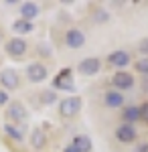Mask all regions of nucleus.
Wrapping results in <instances>:
<instances>
[{
  "instance_id": "1",
  "label": "nucleus",
  "mask_w": 148,
  "mask_h": 152,
  "mask_svg": "<svg viewBox=\"0 0 148 152\" xmlns=\"http://www.w3.org/2000/svg\"><path fill=\"white\" fill-rule=\"evenodd\" d=\"M81 110V97H77V95H73V97H65L63 102H61V105H59V114L63 118H73L77 116Z\"/></svg>"
},
{
  "instance_id": "2",
  "label": "nucleus",
  "mask_w": 148,
  "mask_h": 152,
  "mask_svg": "<svg viewBox=\"0 0 148 152\" xmlns=\"http://www.w3.org/2000/svg\"><path fill=\"white\" fill-rule=\"evenodd\" d=\"M26 49H29V45H26V41L21 39V37H14V39H10V41L6 43V53L14 59L23 57L24 53H26Z\"/></svg>"
},
{
  "instance_id": "3",
  "label": "nucleus",
  "mask_w": 148,
  "mask_h": 152,
  "mask_svg": "<svg viewBox=\"0 0 148 152\" xmlns=\"http://www.w3.org/2000/svg\"><path fill=\"white\" fill-rule=\"evenodd\" d=\"M116 140L122 144H132L136 142V130L132 128V124H122L116 128Z\"/></svg>"
},
{
  "instance_id": "4",
  "label": "nucleus",
  "mask_w": 148,
  "mask_h": 152,
  "mask_svg": "<svg viewBox=\"0 0 148 152\" xmlns=\"http://www.w3.org/2000/svg\"><path fill=\"white\" fill-rule=\"evenodd\" d=\"M47 67L43 65V63H31L29 67H26V77L31 79L33 83H41L47 79Z\"/></svg>"
},
{
  "instance_id": "5",
  "label": "nucleus",
  "mask_w": 148,
  "mask_h": 152,
  "mask_svg": "<svg viewBox=\"0 0 148 152\" xmlns=\"http://www.w3.org/2000/svg\"><path fill=\"white\" fill-rule=\"evenodd\" d=\"M65 45L69 49H81L85 45V35L81 33L79 28H69L65 33Z\"/></svg>"
},
{
  "instance_id": "6",
  "label": "nucleus",
  "mask_w": 148,
  "mask_h": 152,
  "mask_svg": "<svg viewBox=\"0 0 148 152\" xmlns=\"http://www.w3.org/2000/svg\"><path fill=\"white\" fill-rule=\"evenodd\" d=\"M53 85H55L57 89H67V91H71V89L75 87V83H73V75H71V69H63V71H61L57 77L53 79Z\"/></svg>"
},
{
  "instance_id": "7",
  "label": "nucleus",
  "mask_w": 148,
  "mask_h": 152,
  "mask_svg": "<svg viewBox=\"0 0 148 152\" xmlns=\"http://www.w3.org/2000/svg\"><path fill=\"white\" fill-rule=\"evenodd\" d=\"M100 67H102V63H100L97 57H87L83 61H79V65H77L79 73H83V75H95L100 71Z\"/></svg>"
},
{
  "instance_id": "8",
  "label": "nucleus",
  "mask_w": 148,
  "mask_h": 152,
  "mask_svg": "<svg viewBox=\"0 0 148 152\" xmlns=\"http://www.w3.org/2000/svg\"><path fill=\"white\" fill-rule=\"evenodd\" d=\"M112 83L116 85V89H130L134 85V77L128 71H118V73H114V77H112Z\"/></svg>"
},
{
  "instance_id": "9",
  "label": "nucleus",
  "mask_w": 148,
  "mask_h": 152,
  "mask_svg": "<svg viewBox=\"0 0 148 152\" xmlns=\"http://www.w3.org/2000/svg\"><path fill=\"white\" fill-rule=\"evenodd\" d=\"M108 61L114 65V67H118V69H124V67H128L130 65V61H132V57H130V53L128 51H114V53H110V57H108Z\"/></svg>"
},
{
  "instance_id": "10",
  "label": "nucleus",
  "mask_w": 148,
  "mask_h": 152,
  "mask_svg": "<svg viewBox=\"0 0 148 152\" xmlns=\"http://www.w3.org/2000/svg\"><path fill=\"white\" fill-rule=\"evenodd\" d=\"M0 83H2L8 91L16 89V87H18V73L14 69H2V73H0Z\"/></svg>"
},
{
  "instance_id": "11",
  "label": "nucleus",
  "mask_w": 148,
  "mask_h": 152,
  "mask_svg": "<svg viewBox=\"0 0 148 152\" xmlns=\"http://www.w3.org/2000/svg\"><path fill=\"white\" fill-rule=\"evenodd\" d=\"M8 118H10L12 122H24L26 118H29V112H26V107H24L21 102H14V104L8 105Z\"/></svg>"
},
{
  "instance_id": "12",
  "label": "nucleus",
  "mask_w": 148,
  "mask_h": 152,
  "mask_svg": "<svg viewBox=\"0 0 148 152\" xmlns=\"http://www.w3.org/2000/svg\"><path fill=\"white\" fill-rule=\"evenodd\" d=\"M103 104H106V107H122L124 105V95L120 94V91H116V89H112V91H108V94L103 95Z\"/></svg>"
},
{
  "instance_id": "13",
  "label": "nucleus",
  "mask_w": 148,
  "mask_h": 152,
  "mask_svg": "<svg viewBox=\"0 0 148 152\" xmlns=\"http://www.w3.org/2000/svg\"><path fill=\"white\" fill-rule=\"evenodd\" d=\"M39 12H41V8H39V4H34V2H23V4H21V14H23L24 20H31V23H33V18L39 16Z\"/></svg>"
},
{
  "instance_id": "14",
  "label": "nucleus",
  "mask_w": 148,
  "mask_h": 152,
  "mask_svg": "<svg viewBox=\"0 0 148 152\" xmlns=\"http://www.w3.org/2000/svg\"><path fill=\"white\" fill-rule=\"evenodd\" d=\"M31 144H33L34 150H43V148L47 146V136H45V132H43L41 128L33 130V134H31Z\"/></svg>"
},
{
  "instance_id": "15",
  "label": "nucleus",
  "mask_w": 148,
  "mask_h": 152,
  "mask_svg": "<svg viewBox=\"0 0 148 152\" xmlns=\"http://www.w3.org/2000/svg\"><path fill=\"white\" fill-rule=\"evenodd\" d=\"M73 146H75L79 152H91V148H93L91 138H89V136H85V134H77V136L73 138Z\"/></svg>"
},
{
  "instance_id": "16",
  "label": "nucleus",
  "mask_w": 148,
  "mask_h": 152,
  "mask_svg": "<svg viewBox=\"0 0 148 152\" xmlns=\"http://www.w3.org/2000/svg\"><path fill=\"white\" fill-rule=\"evenodd\" d=\"M12 31H14L16 35H29V33L34 31V24L31 23V20L18 18V20H14V24H12Z\"/></svg>"
},
{
  "instance_id": "17",
  "label": "nucleus",
  "mask_w": 148,
  "mask_h": 152,
  "mask_svg": "<svg viewBox=\"0 0 148 152\" xmlns=\"http://www.w3.org/2000/svg\"><path fill=\"white\" fill-rule=\"evenodd\" d=\"M122 118H124L126 124L138 122V120H140V107H138V105H128V107L124 110V114H122Z\"/></svg>"
},
{
  "instance_id": "18",
  "label": "nucleus",
  "mask_w": 148,
  "mask_h": 152,
  "mask_svg": "<svg viewBox=\"0 0 148 152\" xmlns=\"http://www.w3.org/2000/svg\"><path fill=\"white\" fill-rule=\"evenodd\" d=\"M4 132H6V134L10 136L12 140H18V142L23 140V132H21L18 128H14L12 124H6V126H4Z\"/></svg>"
},
{
  "instance_id": "19",
  "label": "nucleus",
  "mask_w": 148,
  "mask_h": 152,
  "mask_svg": "<svg viewBox=\"0 0 148 152\" xmlns=\"http://www.w3.org/2000/svg\"><path fill=\"white\" fill-rule=\"evenodd\" d=\"M136 71H138V73H142V75H148V57L136 61Z\"/></svg>"
},
{
  "instance_id": "20",
  "label": "nucleus",
  "mask_w": 148,
  "mask_h": 152,
  "mask_svg": "<svg viewBox=\"0 0 148 152\" xmlns=\"http://www.w3.org/2000/svg\"><path fill=\"white\" fill-rule=\"evenodd\" d=\"M93 18H95L97 23L102 24V23H108V20H110V14H108V12L103 10V8H100V10H95V14H93Z\"/></svg>"
},
{
  "instance_id": "21",
  "label": "nucleus",
  "mask_w": 148,
  "mask_h": 152,
  "mask_svg": "<svg viewBox=\"0 0 148 152\" xmlns=\"http://www.w3.org/2000/svg\"><path fill=\"white\" fill-rule=\"evenodd\" d=\"M41 99H43V104H53L57 99V95H55V91H45L41 95Z\"/></svg>"
},
{
  "instance_id": "22",
  "label": "nucleus",
  "mask_w": 148,
  "mask_h": 152,
  "mask_svg": "<svg viewBox=\"0 0 148 152\" xmlns=\"http://www.w3.org/2000/svg\"><path fill=\"white\" fill-rule=\"evenodd\" d=\"M138 107H140V120L148 124V102H144V104L138 105Z\"/></svg>"
},
{
  "instance_id": "23",
  "label": "nucleus",
  "mask_w": 148,
  "mask_h": 152,
  "mask_svg": "<svg viewBox=\"0 0 148 152\" xmlns=\"http://www.w3.org/2000/svg\"><path fill=\"white\" fill-rule=\"evenodd\" d=\"M8 104V91H4V89H0V107L2 105Z\"/></svg>"
},
{
  "instance_id": "24",
  "label": "nucleus",
  "mask_w": 148,
  "mask_h": 152,
  "mask_svg": "<svg viewBox=\"0 0 148 152\" xmlns=\"http://www.w3.org/2000/svg\"><path fill=\"white\" fill-rule=\"evenodd\" d=\"M140 51H142L144 55L148 53V39H146V41H142V43H140Z\"/></svg>"
},
{
  "instance_id": "25",
  "label": "nucleus",
  "mask_w": 148,
  "mask_h": 152,
  "mask_svg": "<svg viewBox=\"0 0 148 152\" xmlns=\"http://www.w3.org/2000/svg\"><path fill=\"white\" fill-rule=\"evenodd\" d=\"M136 152H148V142H142V144L136 148Z\"/></svg>"
},
{
  "instance_id": "26",
  "label": "nucleus",
  "mask_w": 148,
  "mask_h": 152,
  "mask_svg": "<svg viewBox=\"0 0 148 152\" xmlns=\"http://www.w3.org/2000/svg\"><path fill=\"white\" fill-rule=\"evenodd\" d=\"M63 152H79V150H77L73 144H69V146H65V148H63Z\"/></svg>"
},
{
  "instance_id": "27",
  "label": "nucleus",
  "mask_w": 148,
  "mask_h": 152,
  "mask_svg": "<svg viewBox=\"0 0 148 152\" xmlns=\"http://www.w3.org/2000/svg\"><path fill=\"white\" fill-rule=\"evenodd\" d=\"M2 39H4V33H2V31H0V43H2Z\"/></svg>"
}]
</instances>
